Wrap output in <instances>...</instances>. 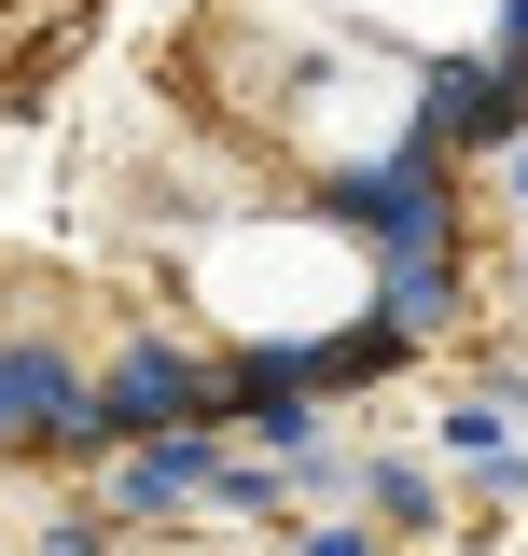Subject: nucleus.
Segmentation results:
<instances>
[{
  "label": "nucleus",
  "instance_id": "f257e3e1",
  "mask_svg": "<svg viewBox=\"0 0 528 556\" xmlns=\"http://www.w3.org/2000/svg\"><path fill=\"white\" fill-rule=\"evenodd\" d=\"M515 126L528 0H0V459L390 376Z\"/></svg>",
  "mask_w": 528,
  "mask_h": 556
}]
</instances>
